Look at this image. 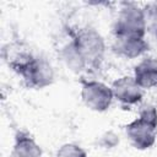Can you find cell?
<instances>
[{"instance_id":"6da1fadb","label":"cell","mask_w":157,"mask_h":157,"mask_svg":"<svg viewBox=\"0 0 157 157\" xmlns=\"http://www.w3.org/2000/svg\"><path fill=\"white\" fill-rule=\"evenodd\" d=\"M125 134L134 148H151L157 139V109L153 105L142 107L139 117L125 125Z\"/></svg>"},{"instance_id":"7a4b0ae2","label":"cell","mask_w":157,"mask_h":157,"mask_svg":"<svg viewBox=\"0 0 157 157\" xmlns=\"http://www.w3.org/2000/svg\"><path fill=\"white\" fill-rule=\"evenodd\" d=\"M67 34L74 39L83 56L87 70H98L103 63L105 53V43L101 33L93 27L86 26L77 29L69 28Z\"/></svg>"},{"instance_id":"3957f363","label":"cell","mask_w":157,"mask_h":157,"mask_svg":"<svg viewBox=\"0 0 157 157\" xmlns=\"http://www.w3.org/2000/svg\"><path fill=\"white\" fill-rule=\"evenodd\" d=\"M113 34L114 38H145L146 25L142 7L134 2H123L113 25Z\"/></svg>"},{"instance_id":"277c9868","label":"cell","mask_w":157,"mask_h":157,"mask_svg":"<svg viewBox=\"0 0 157 157\" xmlns=\"http://www.w3.org/2000/svg\"><path fill=\"white\" fill-rule=\"evenodd\" d=\"M81 98L88 109L98 113L108 110L114 99L112 88L97 80H81Z\"/></svg>"},{"instance_id":"5b68a950","label":"cell","mask_w":157,"mask_h":157,"mask_svg":"<svg viewBox=\"0 0 157 157\" xmlns=\"http://www.w3.org/2000/svg\"><path fill=\"white\" fill-rule=\"evenodd\" d=\"M21 77L28 88L42 90L54 82V70L45 58L36 55L33 61L22 72Z\"/></svg>"},{"instance_id":"8992f818","label":"cell","mask_w":157,"mask_h":157,"mask_svg":"<svg viewBox=\"0 0 157 157\" xmlns=\"http://www.w3.org/2000/svg\"><path fill=\"white\" fill-rule=\"evenodd\" d=\"M110 88L114 99L124 107L135 105L140 103L144 97V90L136 83L134 76H121L117 78Z\"/></svg>"},{"instance_id":"52a82bcc","label":"cell","mask_w":157,"mask_h":157,"mask_svg":"<svg viewBox=\"0 0 157 157\" xmlns=\"http://www.w3.org/2000/svg\"><path fill=\"white\" fill-rule=\"evenodd\" d=\"M1 55L6 65L20 76L28 67V65L33 61L36 56L21 42H11L5 44L2 47Z\"/></svg>"},{"instance_id":"ba28073f","label":"cell","mask_w":157,"mask_h":157,"mask_svg":"<svg viewBox=\"0 0 157 157\" xmlns=\"http://www.w3.org/2000/svg\"><path fill=\"white\" fill-rule=\"evenodd\" d=\"M150 45L145 38L137 37H125V38H114L112 44L113 52L125 59H136L144 55L148 50Z\"/></svg>"},{"instance_id":"9c48e42d","label":"cell","mask_w":157,"mask_h":157,"mask_svg":"<svg viewBox=\"0 0 157 157\" xmlns=\"http://www.w3.org/2000/svg\"><path fill=\"white\" fill-rule=\"evenodd\" d=\"M134 78L142 90L157 87V59L144 58L134 69Z\"/></svg>"},{"instance_id":"30bf717a","label":"cell","mask_w":157,"mask_h":157,"mask_svg":"<svg viewBox=\"0 0 157 157\" xmlns=\"http://www.w3.org/2000/svg\"><path fill=\"white\" fill-rule=\"evenodd\" d=\"M40 146L27 131L18 130L15 134L11 157H42Z\"/></svg>"},{"instance_id":"8fae6325","label":"cell","mask_w":157,"mask_h":157,"mask_svg":"<svg viewBox=\"0 0 157 157\" xmlns=\"http://www.w3.org/2000/svg\"><path fill=\"white\" fill-rule=\"evenodd\" d=\"M69 42L65 43L60 52H59V55L61 58V60L65 63V65L74 72H82V71H86L87 70V65H86V61L83 59V56L81 55L77 45L75 44L74 39L69 36Z\"/></svg>"},{"instance_id":"7c38bea8","label":"cell","mask_w":157,"mask_h":157,"mask_svg":"<svg viewBox=\"0 0 157 157\" xmlns=\"http://www.w3.org/2000/svg\"><path fill=\"white\" fill-rule=\"evenodd\" d=\"M144 17L146 25V32H148L157 40V1L147 2L144 7Z\"/></svg>"},{"instance_id":"4fadbf2b","label":"cell","mask_w":157,"mask_h":157,"mask_svg":"<svg viewBox=\"0 0 157 157\" xmlns=\"http://www.w3.org/2000/svg\"><path fill=\"white\" fill-rule=\"evenodd\" d=\"M55 157H87V153L80 145L69 142L58 148Z\"/></svg>"},{"instance_id":"5bb4252c","label":"cell","mask_w":157,"mask_h":157,"mask_svg":"<svg viewBox=\"0 0 157 157\" xmlns=\"http://www.w3.org/2000/svg\"><path fill=\"white\" fill-rule=\"evenodd\" d=\"M119 144V136L115 135L113 131H107L104 132L99 140H98V145L102 148H113Z\"/></svg>"}]
</instances>
